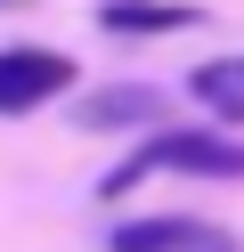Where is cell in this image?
<instances>
[{
	"instance_id": "obj_7",
	"label": "cell",
	"mask_w": 244,
	"mask_h": 252,
	"mask_svg": "<svg viewBox=\"0 0 244 252\" xmlns=\"http://www.w3.org/2000/svg\"><path fill=\"white\" fill-rule=\"evenodd\" d=\"M204 252H244V244H236V236H220V228H211V244H204Z\"/></svg>"
},
{
	"instance_id": "obj_4",
	"label": "cell",
	"mask_w": 244,
	"mask_h": 252,
	"mask_svg": "<svg viewBox=\"0 0 244 252\" xmlns=\"http://www.w3.org/2000/svg\"><path fill=\"white\" fill-rule=\"evenodd\" d=\"M98 25L106 33H179V25H195L187 0H98Z\"/></svg>"
},
{
	"instance_id": "obj_6",
	"label": "cell",
	"mask_w": 244,
	"mask_h": 252,
	"mask_svg": "<svg viewBox=\"0 0 244 252\" xmlns=\"http://www.w3.org/2000/svg\"><path fill=\"white\" fill-rule=\"evenodd\" d=\"M195 98H204L211 106V114H220L228 122V130H236V122H244V57H220V65H195Z\"/></svg>"
},
{
	"instance_id": "obj_3",
	"label": "cell",
	"mask_w": 244,
	"mask_h": 252,
	"mask_svg": "<svg viewBox=\"0 0 244 252\" xmlns=\"http://www.w3.org/2000/svg\"><path fill=\"white\" fill-rule=\"evenodd\" d=\"M171 114V98L146 82H114V90H90V98L73 106V130H146V122Z\"/></svg>"
},
{
	"instance_id": "obj_8",
	"label": "cell",
	"mask_w": 244,
	"mask_h": 252,
	"mask_svg": "<svg viewBox=\"0 0 244 252\" xmlns=\"http://www.w3.org/2000/svg\"><path fill=\"white\" fill-rule=\"evenodd\" d=\"M0 8H8V0H0Z\"/></svg>"
},
{
	"instance_id": "obj_1",
	"label": "cell",
	"mask_w": 244,
	"mask_h": 252,
	"mask_svg": "<svg viewBox=\"0 0 244 252\" xmlns=\"http://www.w3.org/2000/svg\"><path fill=\"white\" fill-rule=\"evenodd\" d=\"M139 171H195V179H244V138H220V130H155L122 171H114L98 195H122Z\"/></svg>"
},
{
	"instance_id": "obj_5",
	"label": "cell",
	"mask_w": 244,
	"mask_h": 252,
	"mask_svg": "<svg viewBox=\"0 0 244 252\" xmlns=\"http://www.w3.org/2000/svg\"><path fill=\"white\" fill-rule=\"evenodd\" d=\"M211 228L204 220H130V228H114V252H204Z\"/></svg>"
},
{
	"instance_id": "obj_2",
	"label": "cell",
	"mask_w": 244,
	"mask_h": 252,
	"mask_svg": "<svg viewBox=\"0 0 244 252\" xmlns=\"http://www.w3.org/2000/svg\"><path fill=\"white\" fill-rule=\"evenodd\" d=\"M73 90V57L57 49H0V114H33V106Z\"/></svg>"
}]
</instances>
